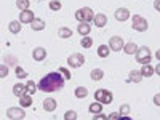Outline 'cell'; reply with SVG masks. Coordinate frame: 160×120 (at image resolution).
<instances>
[{"instance_id":"1","label":"cell","mask_w":160,"mask_h":120,"mask_svg":"<svg viewBox=\"0 0 160 120\" xmlns=\"http://www.w3.org/2000/svg\"><path fill=\"white\" fill-rule=\"evenodd\" d=\"M64 85H66V78L58 71H55V72H48L47 75H43L38 80L37 90L43 91V93H55V91L62 90Z\"/></svg>"},{"instance_id":"2","label":"cell","mask_w":160,"mask_h":120,"mask_svg":"<svg viewBox=\"0 0 160 120\" xmlns=\"http://www.w3.org/2000/svg\"><path fill=\"white\" fill-rule=\"evenodd\" d=\"M135 59H136V62H139L141 66L151 64V61H152L151 48H149V47H138V51L135 53Z\"/></svg>"},{"instance_id":"3","label":"cell","mask_w":160,"mask_h":120,"mask_svg":"<svg viewBox=\"0 0 160 120\" xmlns=\"http://www.w3.org/2000/svg\"><path fill=\"white\" fill-rule=\"evenodd\" d=\"M95 101L101 102L102 106H108L114 101V95H112V91L106 90V88H98L95 91Z\"/></svg>"},{"instance_id":"4","label":"cell","mask_w":160,"mask_h":120,"mask_svg":"<svg viewBox=\"0 0 160 120\" xmlns=\"http://www.w3.org/2000/svg\"><path fill=\"white\" fill-rule=\"evenodd\" d=\"M131 28L133 31H138V32H146L149 29V22L144 16L141 15H133L131 16Z\"/></svg>"},{"instance_id":"5","label":"cell","mask_w":160,"mask_h":120,"mask_svg":"<svg viewBox=\"0 0 160 120\" xmlns=\"http://www.w3.org/2000/svg\"><path fill=\"white\" fill-rule=\"evenodd\" d=\"M93 18H95V11L90 7H82L75 11V19L80 22H91Z\"/></svg>"},{"instance_id":"6","label":"cell","mask_w":160,"mask_h":120,"mask_svg":"<svg viewBox=\"0 0 160 120\" xmlns=\"http://www.w3.org/2000/svg\"><path fill=\"white\" fill-rule=\"evenodd\" d=\"M85 64V56L82 53H72L71 56H68V66L72 69H78Z\"/></svg>"},{"instance_id":"7","label":"cell","mask_w":160,"mask_h":120,"mask_svg":"<svg viewBox=\"0 0 160 120\" xmlns=\"http://www.w3.org/2000/svg\"><path fill=\"white\" fill-rule=\"evenodd\" d=\"M123 45H125V42H123V38L120 37V35L111 37V38H109V43H108L109 50H111V51H115V53L122 51V50H123Z\"/></svg>"},{"instance_id":"8","label":"cell","mask_w":160,"mask_h":120,"mask_svg":"<svg viewBox=\"0 0 160 120\" xmlns=\"http://www.w3.org/2000/svg\"><path fill=\"white\" fill-rule=\"evenodd\" d=\"M7 117L10 120H22L26 117V111L22 108H15V106H13V108L7 109Z\"/></svg>"},{"instance_id":"9","label":"cell","mask_w":160,"mask_h":120,"mask_svg":"<svg viewBox=\"0 0 160 120\" xmlns=\"http://www.w3.org/2000/svg\"><path fill=\"white\" fill-rule=\"evenodd\" d=\"M34 18H35V15H34V11L29 8V10H24V11H21L19 13V22L21 24H31L32 21H34Z\"/></svg>"},{"instance_id":"10","label":"cell","mask_w":160,"mask_h":120,"mask_svg":"<svg viewBox=\"0 0 160 120\" xmlns=\"http://www.w3.org/2000/svg\"><path fill=\"white\" fill-rule=\"evenodd\" d=\"M114 16H115V19H117V21L123 22V21H127L128 18H131V13H130V10H128V8L120 7V8H117V10H115Z\"/></svg>"},{"instance_id":"11","label":"cell","mask_w":160,"mask_h":120,"mask_svg":"<svg viewBox=\"0 0 160 120\" xmlns=\"http://www.w3.org/2000/svg\"><path fill=\"white\" fill-rule=\"evenodd\" d=\"M45 58H47V50L43 47H35L32 50V59L34 61L42 62V61H45Z\"/></svg>"},{"instance_id":"12","label":"cell","mask_w":160,"mask_h":120,"mask_svg":"<svg viewBox=\"0 0 160 120\" xmlns=\"http://www.w3.org/2000/svg\"><path fill=\"white\" fill-rule=\"evenodd\" d=\"M42 106H43V111H47V112H55L58 109V102L55 98H45Z\"/></svg>"},{"instance_id":"13","label":"cell","mask_w":160,"mask_h":120,"mask_svg":"<svg viewBox=\"0 0 160 120\" xmlns=\"http://www.w3.org/2000/svg\"><path fill=\"white\" fill-rule=\"evenodd\" d=\"M93 24L96 26V28L102 29L106 24H108V16L104 15V13H95V18H93Z\"/></svg>"},{"instance_id":"14","label":"cell","mask_w":160,"mask_h":120,"mask_svg":"<svg viewBox=\"0 0 160 120\" xmlns=\"http://www.w3.org/2000/svg\"><path fill=\"white\" fill-rule=\"evenodd\" d=\"M77 32L82 35V37H88L90 32H91V22H78Z\"/></svg>"},{"instance_id":"15","label":"cell","mask_w":160,"mask_h":120,"mask_svg":"<svg viewBox=\"0 0 160 120\" xmlns=\"http://www.w3.org/2000/svg\"><path fill=\"white\" fill-rule=\"evenodd\" d=\"M45 21L42 18H34V21L31 22V29L35 31V32H40V31H43L45 29Z\"/></svg>"},{"instance_id":"16","label":"cell","mask_w":160,"mask_h":120,"mask_svg":"<svg viewBox=\"0 0 160 120\" xmlns=\"http://www.w3.org/2000/svg\"><path fill=\"white\" fill-rule=\"evenodd\" d=\"M141 80H142V75H141V72H139V71H136V69L130 71V74H128V80H127V82H131V83H139Z\"/></svg>"},{"instance_id":"17","label":"cell","mask_w":160,"mask_h":120,"mask_svg":"<svg viewBox=\"0 0 160 120\" xmlns=\"http://www.w3.org/2000/svg\"><path fill=\"white\" fill-rule=\"evenodd\" d=\"M90 78L93 80V82H99V80H102V78H104V71H102V69H99V68L91 69V72H90Z\"/></svg>"},{"instance_id":"18","label":"cell","mask_w":160,"mask_h":120,"mask_svg":"<svg viewBox=\"0 0 160 120\" xmlns=\"http://www.w3.org/2000/svg\"><path fill=\"white\" fill-rule=\"evenodd\" d=\"M125 55H135V53L138 51V45L135 42H128L123 45V50H122Z\"/></svg>"},{"instance_id":"19","label":"cell","mask_w":160,"mask_h":120,"mask_svg":"<svg viewBox=\"0 0 160 120\" xmlns=\"http://www.w3.org/2000/svg\"><path fill=\"white\" fill-rule=\"evenodd\" d=\"M32 106V96L24 93V95L19 98V108H31Z\"/></svg>"},{"instance_id":"20","label":"cell","mask_w":160,"mask_h":120,"mask_svg":"<svg viewBox=\"0 0 160 120\" xmlns=\"http://www.w3.org/2000/svg\"><path fill=\"white\" fill-rule=\"evenodd\" d=\"M24 93H26V85H24L22 82H18L15 87H13V95H15V96L21 98Z\"/></svg>"},{"instance_id":"21","label":"cell","mask_w":160,"mask_h":120,"mask_svg":"<svg viewBox=\"0 0 160 120\" xmlns=\"http://www.w3.org/2000/svg\"><path fill=\"white\" fill-rule=\"evenodd\" d=\"M21 26H22V24H21L18 19H16V21H10V24H8V31H10L11 34H15V35H16V34L21 32Z\"/></svg>"},{"instance_id":"22","label":"cell","mask_w":160,"mask_h":120,"mask_svg":"<svg viewBox=\"0 0 160 120\" xmlns=\"http://www.w3.org/2000/svg\"><path fill=\"white\" fill-rule=\"evenodd\" d=\"M139 72H141L142 78H144V77H152V75H154V68H152L151 64H144V66H141Z\"/></svg>"},{"instance_id":"23","label":"cell","mask_w":160,"mask_h":120,"mask_svg":"<svg viewBox=\"0 0 160 120\" xmlns=\"http://www.w3.org/2000/svg\"><path fill=\"white\" fill-rule=\"evenodd\" d=\"M88 111H90V114H93V115H96V114H101L102 112V104L101 102H91L90 106H88Z\"/></svg>"},{"instance_id":"24","label":"cell","mask_w":160,"mask_h":120,"mask_svg":"<svg viewBox=\"0 0 160 120\" xmlns=\"http://www.w3.org/2000/svg\"><path fill=\"white\" fill-rule=\"evenodd\" d=\"M26 85V93L28 95H35V91H37V82H34V80H28V82L24 83Z\"/></svg>"},{"instance_id":"25","label":"cell","mask_w":160,"mask_h":120,"mask_svg":"<svg viewBox=\"0 0 160 120\" xmlns=\"http://www.w3.org/2000/svg\"><path fill=\"white\" fill-rule=\"evenodd\" d=\"M58 35H59L61 38H71V37L74 35V31H72L71 28H59V29H58Z\"/></svg>"},{"instance_id":"26","label":"cell","mask_w":160,"mask_h":120,"mask_svg":"<svg viewBox=\"0 0 160 120\" xmlns=\"http://www.w3.org/2000/svg\"><path fill=\"white\" fill-rule=\"evenodd\" d=\"M15 75L18 80H24V78H28V71H26L24 68H21V66L18 64L16 68H15Z\"/></svg>"},{"instance_id":"27","label":"cell","mask_w":160,"mask_h":120,"mask_svg":"<svg viewBox=\"0 0 160 120\" xmlns=\"http://www.w3.org/2000/svg\"><path fill=\"white\" fill-rule=\"evenodd\" d=\"M74 95H75V98H78V99H83V98L88 96V90H87L85 87H77V88L74 90Z\"/></svg>"},{"instance_id":"28","label":"cell","mask_w":160,"mask_h":120,"mask_svg":"<svg viewBox=\"0 0 160 120\" xmlns=\"http://www.w3.org/2000/svg\"><path fill=\"white\" fill-rule=\"evenodd\" d=\"M109 53H111V50H109V47L106 45V43H101V45L98 47V56H99V58H108Z\"/></svg>"},{"instance_id":"29","label":"cell","mask_w":160,"mask_h":120,"mask_svg":"<svg viewBox=\"0 0 160 120\" xmlns=\"http://www.w3.org/2000/svg\"><path fill=\"white\" fill-rule=\"evenodd\" d=\"M3 59H5L3 64H7L8 68H10V66H15V68L18 66V56H15V55H7Z\"/></svg>"},{"instance_id":"30","label":"cell","mask_w":160,"mask_h":120,"mask_svg":"<svg viewBox=\"0 0 160 120\" xmlns=\"http://www.w3.org/2000/svg\"><path fill=\"white\" fill-rule=\"evenodd\" d=\"M29 7H31L29 0H16V8L18 10L24 11V10H29Z\"/></svg>"},{"instance_id":"31","label":"cell","mask_w":160,"mask_h":120,"mask_svg":"<svg viewBox=\"0 0 160 120\" xmlns=\"http://www.w3.org/2000/svg\"><path fill=\"white\" fill-rule=\"evenodd\" d=\"M80 45H82L83 48H87V50H90L91 47H93V38L88 35V37H82V40H80Z\"/></svg>"},{"instance_id":"32","label":"cell","mask_w":160,"mask_h":120,"mask_svg":"<svg viewBox=\"0 0 160 120\" xmlns=\"http://www.w3.org/2000/svg\"><path fill=\"white\" fill-rule=\"evenodd\" d=\"M130 111H131L130 104H122L118 109V114H120V117H125V115H130Z\"/></svg>"},{"instance_id":"33","label":"cell","mask_w":160,"mask_h":120,"mask_svg":"<svg viewBox=\"0 0 160 120\" xmlns=\"http://www.w3.org/2000/svg\"><path fill=\"white\" fill-rule=\"evenodd\" d=\"M48 7H50V10H51V11H59V10L62 8V3L59 2V0H51Z\"/></svg>"},{"instance_id":"34","label":"cell","mask_w":160,"mask_h":120,"mask_svg":"<svg viewBox=\"0 0 160 120\" xmlns=\"http://www.w3.org/2000/svg\"><path fill=\"white\" fill-rule=\"evenodd\" d=\"M58 72H59V74H61V75L66 78V82H68V80H71V77H72V75H71V71H69V69H66L64 66L58 68Z\"/></svg>"},{"instance_id":"35","label":"cell","mask_w":160,"mask_h":120,"mask_svg":"<svg viewBox=\"0 0 160 120\" xmlns=\"http://www.w3.org/2000/svg\"><path fill=\"white\" fill-rule=\"evenodd\" d=\"M10 74V68L7 64H0V78H5Z\"/></svg>"},{"instance_id":"36","label":"cell","mask_w":160,"mask_h":120,"mask_svg":"<svg viewBox=\"0 0 160 120\" xmlns=\"http://www.w3.org/2000/svg\"><path fill=\"white\" fill-rule=\"evenodd\" d=\"M77 112L75 111H66L64 112V120H77Z\"/></svg>"},{"instance_id":"37","label":"cell","mask_w":160,"mask_h":120,"mask_svg":"<svg viewBox=\"0 0 160 120\" xmlns=\"http://www.w3.org/2000/svg\"><path fill=\"white\" fill-rule=\"evenodd\" d=\"M108 120H120V114L118 112H111L108 115Z\"/></svg>"},{"instance_id":"38","label":"cell","mask_w":160,"mask_h":120,"mask_svg":"<svg viewBox=\"0 0 160 120\" xmlns=\"http://www.w3.org/2000/svg\"><path fill=\"white\" fill-rule=\"evenodd\" d=\"M93 120H108V115H104V114L101 112V114H96V115H93Z\"/></svg>"},{"instance_id":"39","label":"cell","mask_w":160,"mask_h":120,"mask_svg":"<svg viewBox=\"0 0 160 120\" xmlns=\"http://www.w3.org/2000/svg\"><path fill=\"white\" fill-rule=\"evenodd\" d=\"M154 104L157 106V108H160V93H155L154 95Z\"/></svg>"},{"instance_id":"40","label":"cell","mask_w":160,"mask_h":120,"mask_svg":"<svg viewBox=\"0 0 160 120\" xmlns=\"http://www.w3.org/2000/svg\"><path fill=\"white\" fill-rule=\"evenodd\" d=\"M154 8L160 13V0H154Z\"/></svg>"},{"instance_id":"41","label":"cell","mask_w":160,"mask_h":120,"mask_svg":"<svg viewBox=\"0 0 160 120\" xmlns=\"http://www.w3.org/2000/svg\"><path fill=\"white\" fill-rule=\"evenodd\" d=\"M154 74H157V75H160V62L155 66V68H154Z\"/></svg>"},{"instance_id":"42","label":"cell","mask_w":160,"mask_h":120,"mask_svg":"<svg viewBox=\"0 0 160 120\" xmlns=\"http://www.w3.org/2000/svg\"><path fill=\"white\" fill-rule=\"evenodd\" d=\"M155 58H157V59H158V62H160V48L155 51Z\"/></svg>"},{"instance_id":"43","label":"cell","mask_w":160,"mask_h":120,"mask_svg":"<svg viewBox=\"0 0 160 120\" xmlns=\"http://www.w3.org/2000/svg\"><path fill=\"white\" fill-rule=\"evenodd\" d=\"M120 120H133L130 115H125V117H120Z\"/></svg>"},{"instance_id":"44","label":"cell","mask_w":160,"mask_h":120,"mask_svg":"<svg viewBox=\"0 0 160 120\" xmlns=\"http://www.w3.org/2000/svg\"><path fill=\"white\" fill-rule=\"evenodd\" d=\"M38 2H43V0H38Z\"/></svg>"}]
</instances>
